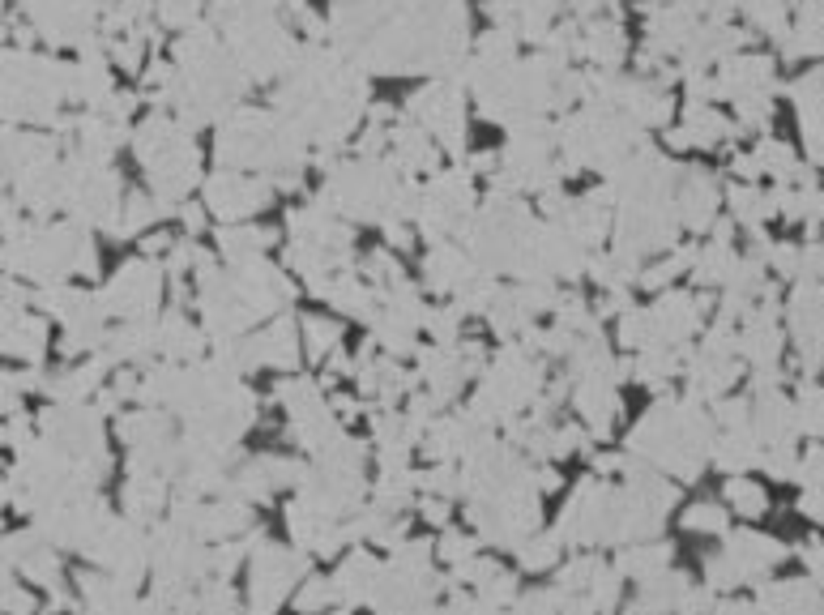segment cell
Wrapping results in <instances>:
<instances>
[{
    "mask_svg": "<svg viewBox=\"0 0 824 615\" xmlns=\"http://www.w3.org/2000/svg\"><path fill=\"white\" fill-rule=\"evenodd\" d=\"M205 0H154V18L171 30H193L201 22Z\"/></svg>",
    "mask_w": 824,
    "mask_h": 615,
    "instance_id": "obj_8",
    "label": "cell"
},
{
    "mask_svg": "<svg viewBox=\"0 0 824 615\" xmlns=\"http://www.w3.org/2000/svg\"><path fill=\"white\" fill-rule=\"evenodd\" d=\"M474 205V184L466 171H436L427 188H419V223L423 231L440 235L445 227L462 223Z\"/></svg>",
    "mask_w": 824,
    "mask_h": 615,
    "instance_id": "obj_3",
    "label": "cell"
},
{
    "mask_svg": "<svg viewBox=\"0 0 824 615\" xmlns=\"http://www.w3.org/2000/svg\"><path fill=\"white\" fill-rule=\"evenodd\" d=\"M180 218H184L188 231H201V227H205V210H201V205H193V201L180 205Z\"/></svg>",
    "mask_w": 824,
    "mask_h": 615,
    "instance_id": "obj_12",
    "label": "cell"
},
{
    "mask_svg": "<svg viewBox=\"0 0 824 615\" xmlns=\"http://www.w3.org/2000/svg\"><path fill=\"white\" fill-rule=\"evenodd\" d=\"M218 240H223V248L227 252H257V248H265L269 240H274V231H261V227H244V223H227L223 231H218Z\"/></svg>",
    "mask_w": 824,
    "mask_h": 615,
    "instance_id": "obj_10",
    "label": "cell"
},
{
    "mask_svg": "<svg viewBox=\"0 0 824 615\" xmlns=\"http://www.w3.org/2000/svg\"><path fill=\"white\" fill-rule=\"evenodd\" d=\"M726 197H731L735 218H743V223H756V218H765L773 210L769 193H760L756 184H731V188H726Z\"/></svg>",
    "mask_w": 824,
    "mask_h": 615,
    "instance_id": "obj_9",
    "label": "cell"
},
{
    "mask_svg": "<svg viewBox=\"0 0 824 615\" xmlns=\"http://www.w3.org/2000/svg\"><path fill=\"white\" fill-rule=\"evenodd\" d=\"M410 120L423 124L440 146H445L453 159L466 154V107H462V82H449V77H436L427 82L415 99H410Z\"/></svg>",
    "mask_w": 824,
    "mask_h": 615,
    "instance_id": "obj_1",
    "label": "cell"
},
{
    "mask_svg": "<svg viewBox=\"0 0 824 615\" xmlns=\"http://www.w3.org/2000/svg\"><path fill=\"white\" fill-rule=\"evenodd\" d=\"M581 60H590L594 69L615 73L620 60L628 56V39H624V22L620 13H602V18H590L581 26Z\"/></svg>",
    "mask_w": 824,
    "mask_h": 615,
    "instance_id": "obj_4",
    "label": "cell"
},
{
    "mask_svg": "<svg viewBox=\"0 0 824 615\" xmlns=\"http://www.w3.org/2000/svg\"><path fill=\"white\" fill-rule=\"evenodd\" d=\"M141 52H146V35H141V30H129V35H120V39L107 43L112 65L124 69V73H141Z\"/></svg>",
    "mask_w": 824,
    "mask_h": 615,
    "instance_id": "obj_11",
    "label": "cell"
},
{
    "mask_svg": "<svg viewBox=\"0 0 824 615\" xmlns=\"http://www.w3.org/2000/svg\"><path fill=\"white\" fill-rule=\"evenodd\" d=\"M743 9H748V18L756 30H765V35L782 39L790 35V0H743Z\"/></svg>",
    "mask_w": 824,
    "mask_h": 615,
    "instance_id": "obj_6",
    "label": "cell"
},
{
    "mask_svg": "<svg viewBox=\"0 0 824 615\" xmlns=\"http://www.w3.org/2000/svg\"><path fill=\"white\" fill-rule=\"evenodd\" d=\"M718 201H722L718 180H713L705 167H688L684 176H679V197H675V205H679V218H684L692 231L709 223L713 210H718Z\"/></svg>",
    "mask_w": 824,
    "mask_h": 615,
    "instance_id": "obj_5",
    "label": "cell"
},
{
    "mask_svg": "<svg viewBox=\"0 0 824 615\" xmlns=\"http://www.w3.org/2000/svg\"><path fill=\"white\" fill-rule=\"evenodd\" d=\"M820 214H824V193H820Z\"/></svg>",
    "mask_w": 824,
    "mask_h": 615,
    "instance_id": "obj_13",
    "label": "cell"
},
{
    "mask_svg": "<svg viewBox=\"0 0 824 615\" xmlns=\"http://www.w3.org/2000/svg\"><path fill=\"white\" fill-rule=\"evenodd\" d=\"M274 180L257 176V171H235V167H218L205 180V210L218 214L223 223H240V218L265 210L274 201Z\"/></svg>",
    "mask_w": 824,
    "mask_h": 615,
    "instance_id": "obj_2",
    "label": "cell"
},
{
    "mask_svg": "<svg viewBox=\"0 0 824 615\" xmlns=\"http://www.w3.org/2000/svg\"><path fill=\"white\" fill-rule=\"evenodd\" d=\"M158 214H163V205H158L154 193H129V197H124V210H120V235L150 227Z\"/></svg>",
    "mask_w": 824,
    "mask_h": 615,
    "instance_id": "obj_7",
    "label": "cell"
}]
</instances>
